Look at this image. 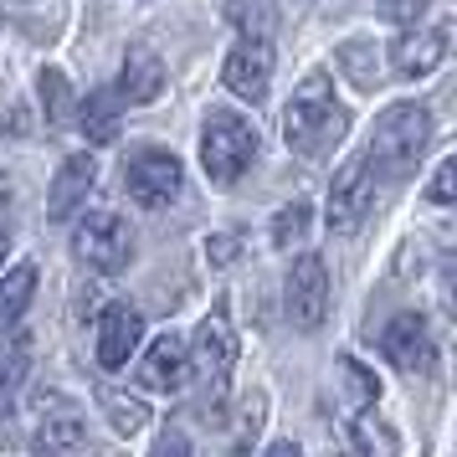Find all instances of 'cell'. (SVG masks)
<instances>
[{
  "instance_id": "cell-1",
  "label": "cell",
  "mask_w": 457,
  "mask_h": 457,
  "mask_svg": "<svg viewBox=\"0 0 457 457\" xmlns=\"http://www.w3.org/2000/svg\"><path fill=\"white\" fill-rule=\"evenodd\" d=\"M345 129H350V108L334 98V87L324 72H313L303 78V87L293 93L288 113H283V139H288L293 154H324L345 139Z\"/></svg>"
},
{
  "instance_id": "cell-2",
  "label": "cell",
  "mask_w": 457,
  "mask_h": 457,
  "mask_svg": "<svg viewBox=\"0 0 457 457\" xmlns=\"http://www.w3.org/2000/svg\"><path fill=\"white\" fill-rule=\"evenodd\" d=\"M432 139V113L421 104H391L380 119H375V134H370V160L380 175L391 180H406L421 160V149Z\"/></svg>"
},
{
  "instance_id": "cell-3",
  "label": "cell",
  "mask_w": 457,
  "mask_h": 457,
  "mask_svg": "<svg viewBox=\"0 0 457 457\" xmlns=\"http://www.w3.org/2000/svg\"><path fill=\"white\" fill-rule=\"evenodd\" d=\"M257 154V129L247 119H237L227 108H216L201 129V165H206V180L211 186H237L242 170L252 165Z\"/></svg>"
},
{
  "instance_id": "cell-4",
  "label": "cell",
  "mask_w": 457,
  "mask_h": 457,
  "mask_svg": "<svg viewBox=\"0 0 457 457\" xmlns=\"http://www.w3.org/2000/svg\"><path fill=\"white\" fill-rule=\"evenodd\" d=\"M72 252L83 257L87 268L119 272L134 257V231H129V221L119 211H87L83 221L72 227Z\"/></svg>"
},
{
  "instance_id": "cell-5",
  "label": "cell",
  "mask_w": 457,
  "mask_h": 457,
  "mask_svg": "<svg viewBox=\"0 0 457 457\" xmlns=\"http://www.w3.org/2000/svg\"><path fill=\"white\" fill-rule=\"evenodd\" d=\"M124 186H129V195H134L139 206L160 211V206H170V201L180 195L186 170H180V160H175L170 149H139V154L129 160V170H124Z\"/></svg>"
},
{
  "instance_id": "cell-6",
  "label": "cell",
  "mask_w": 457,
  "mask_h": 457,
  "mask_svg": "<svg viewBox=\"0 0 457 457\" xmlns=\"http://www.w3.org/2000/svg\"><path fill=\"white\" fill-rule=\"evenodd\" d=\"M288 319L293 329L313 334L319 324H324V313H329V268H324V257L319 252H303L298 262H293L288 272Z\"/></svg>"
},
{
  "instance_id": "cell-7",
  "label": "cell",
  "mask_w": 457,
  "mask_h": 457,
  "mask_svg": "<svg viewBox=\"0 0 457 457\" xmlns=\"http://www.w3.org/2000/svg\"><path fill=\"white\" fill-rule=\"evenodd\" d=\"M375 206V175H370V160L360 154V160H345L339 175H334L329 186V211H324V221L329 231H354Z\"/></svg>"
},
{
  "instance_id": "cell-8",
  "label": "cell",
  "mask_w": 457,
  "mask_h": 457,
  "mask_svg": "<svg viewBox=\"0 0 457 457\" xmlns=\"http://www.w3.org/2000/svg\"><path fill=\"white\" fill-rule=\"evenodd\" d=\"M380 350L391 360L395 370L406 375H432L436 370V345L432 334H427V319L421 313H395L386 334H380Z\"/></svg>"
},
{
  "instance_id": "cell-9",
  "label": "cell",
  "mask_w": 457,
  "mask_h": 457,
  "mask_svg": "<svg viewBox=\"0 0 457 457\" xmlns=\"http://www.w3.org/2000/svg\"><path fill=\"white\" fill-rule=\"evenodd\" d=\"M272 83V46L268 37H242V46H231L227 67H221V87H231L237 98L262 104Z\"/></svg>"
},
{
  "instance_id": "cell-10",
  "label": "cell",
  "mask_w": 457,
  "mask_h": 457,
  "mask_svg": "<svg viewBox=\"0 0 457 457\" xmlns=\"http://www.w3.org/2000/svg\"><path fill=\"white\" fill-rule=\"evenodd\" d=\"M190 360L201 365V375H206L216 391L227 386V370L237 365V334H231L227 309H211L206 319H201V329H195V345H190Z\"/></svg>"
},
{
  "instance_id": "cell-11",
  "label": "cell",
  "mask_w": 457,
  "mask_h": 457,
  "mask_svg": "<svg viewBox=\"0 0 457 457\" xmlns=\"http://www.w3.org/2000/svg\"><path fill=\"white\" fill-rule=\"evenodd\" d=\"M190 380V350L180 334H160L154 345H149V354L139 360V386L145 391H160V395H175L186 391Z\"/></svg>"
},
{
  "instance_id": "cell-12",
  "label": "cell",
  "mask_w": 457,
  "mask_h": 457,
  "mask_svg": "<svg viewBox=\"0 0 457 457\" xmlns=\"http://www.w3.org/2000/svg\"><path fill=\"white\" fill-rule=\"evenodd\" d=\"M447 37H453V26H427V31H401L391 46V67L401 78H427L436 67L447 62Z\"/></svg>"
},
{
  "instance_id": "cell-13",
  "label": "cell",
  "mask_w": 457,
  "mask_h": 457,
  "mask_svg": "<svg viewBox=\"0 0 457 457\" xmlns=\"http://www.w3.org/2000/svg\"><path fill=\"white\" fill-rule=\"evenodd\" d=\"M139 339H145V313L129 309V303H113V309L98 319V365H104V370L129 365V354L139 350Z\"/></svg>"
},
{
  "instance_id": "cell-14",
  "label": "cell",
  "mask_w": 457,
  "mask_h": 457,
  "mask_svg": "<svg viewBox=\"0 0 457 457\" xmlns=\"http://www.w3.org/2000/svg\"><path fill=\"white\" fill-rule=\"evenodd\" d=\"M93 186H98V165H93V154H72V160H62L57 180H52V195H46V216H52V221H72V216L87 206V190Z\"/></svg>"
},
{
  "instance_id": "cell-15",
  "label": "cell",
  "mask_w": 457,
  "mask_h": 457,
  "mask_svg": "<svg viewBox=\"0 0 457 457\" xmlns=\"http://www.w3.org/2000/svg\"><path fill=\"white\" fill-rule=\"evenodd\" d=\"M165 93V62L154 46H129L124 72H119V98L124 104H154Z\"/></svg>"
},
{
  "instance_id": "cell-16",
  "label": "cell",
  "mask_w": 457,
  "mask_h": 457,
  "mask_svg": "<svg viewBox=\"0 0 457 457\" xmlns=\"http://www.w3.org/2000/svg\"><path fill=\"white\" fill-rule=\"evenodd\" d=\"M26 370H31V334L11 324L5 339H0V406H11V395L21 391Z\"/></svg>"
},
{
  "instance_id": "cell-17",
  "label": "cell",
  "mask_w": 457,
  "mask_h": 457,
  "mask_svg": "<svg viewBox=\"0 0 457 457\" xmlns=\"http://www.w3.org/2000/svg\"><path fill=\"white\" fill-rule=\"evenodd\" d=\"M31 293H37V268H31V262L5 272V283H0V329H11V324L21 319L26 303H31Z\"/></svg>"
},
{
  "instance_id": "cell-18",
  "label": "cell",
  "mask_w": 457,
  "mask_h": 457,
  "mask_svg": "<svg viewBox=\"0 0 457 457\" xmlns=\"http://www.w3.org/2000/svg\"><path fill=\"white\" fill-rule=\"evenodd\" d=\"M83 134L93 145H113L119 139V104L108 93H87L83 98Z\"/></svg>"
},
{
  "instance_id": "cell-19",
  "label": "cell",
  "mask_w": 457,
  "mask_h": 457,
  "mask_svg": "<svg viewBox=\"0 0 457 457\" xmlns=\"http://www.w3.org/2000/svg\"><path fill=\"white\" fill-rule=\"evenodd\" d=\"M227 16L247 37H272L278 21H283V11H278V0H227Z\"/></svg>"
},
{
  "instance_id": "cell-20",
  "label": "cell",
  "mask_w": 457,
  "mask_h": 457,
  "mask_svg": "<svg viewBox=\"0 0 457 457\" xmlns=\"http://www.w3.org/2000/svg\"><path fill=\"white\" fill-rule=\"evenodd\" d=\"M83 442H87V427L78 416H52V421L37 427V447L42 453H78Z\"/></svg>"
},
{
  "instance_id": "cell-21",
  "label": "cell",
  "mask_w": 457,
  "mask_h": 457,
  "mask_svg": "<svg viewBox=\"0 0 457 457\" xmlns=\"http://www.w3.org/2000/svg\"><path fill=\"white\" fill-rule=\"evenodd\" d=\"M98 401H104V411H108V421H113V432H139L149 421V411H145V401H134V395H119V391H98Z\"/></svg>"
},
{
  "instance_id": "cell-22",
  "label": "cell",
  "mask_w": 457,
  "mask_h": 457,
  "mask_svg": "<svg viewBox=\"0 0 457 457\" xmlns=\"http://www.w3.org/2000/svg\"><path fill=\"white\" fill-rule=\"evenodd\" d=\"M42 104H46V124H67V113H72V87L57 67H46L42 72Z\"/></svg>"
},
{
  "instance_id": "cell-23",
  "label": "cell",
  "mask_w": 457,
  "mask_h": 457,
  "mask_svg": "<svg viewBox=\"0 0 457 457\" xmlns=\"http://www.w3.org/2000/svg\"><path fill=\"white\" fill-rule=\"evenodd\" d=\"M303 231H309V201H293V206L278 211V221H272V242L288 252L293 242H303Z\"/></svg>"
},
{
  "instance_id": "cell-24",
  "label": "cell",
  "mask_w": 457,
  "mask_h": 457,
  "mask_svg": "<svg viewBox=\"0 0 457 457\" xmlns=\"http://www.w3.org/2000/svg\"><path fill=\"white\" fill-rule=\"evenodd\" d=\"M350 436H354V447H365V453H395V436L386 432V427H375V416H354V427H350Z\"/></svg>"
},
{
  "instance_id": "cell-25",
  "label": "cell",
  "mask_w": 457,
  "mask_h": 457,
  "mask_svg": "<svg viewBox=\"0 0 457 457\" xmlns=\"http://www.w3.org/2000/svg\"><path fill=\"white\" fill-rule=\"evenodd\" d=\"M453 195H457V160H442L432 175V186H427V201L432 206H453Z\"/></svg>"
},
{
  "instance_id": "cell-26",
  "label": "cell",
  "mask_w": 457,
  "mask_h": 457,
  "mask_svg": "<svg viewBox=\"0 0 457 457\" xmlns=\"http://www.w3.org/2000/svg\"><path fill=\"white\" fill-rule=\"evenodd\" d=\"M345 375H350V391L360 395V401H375V395H380V380H375L360 360H345Z\"/></svg>"
},
{
  "instance_id": "cell-27",
  "label": "cell",
  "mask_w": 457,
  "mask_h": 457,
  "mask_svg": "<svg viewBox=\"0 0 457 457\" xmlns=\"http://www.w3.org/2000/svg\"><path fill=\"white\" fill-rule=\"evenodd\" d=\"M380 11H386L391 21L411 26V21H421V11H427V0H380Z\"/></svg>"
},
{
  "instance_id": "cell-28",
  "label": "cell",
  "mask_w": 457,
  "mask_h": 457,
  "mask_svg": "<svg viewBox=\"0 0 457 457\" xmlns=\"http://www.w3.org/2000/svg\"><path fill=\"white\" fill-rule=\"evenodd\" d=\"M206 252H211V262H221V268H227L231 257H237V237H216Z\"/></svg>"
},
{
  "instance_id": "cell-29",
  "label": "cell",
  "mask_w": 457,
  "mask_h": 457,
  "mask_svg": "<svg viewBox=\"0 0 457 457\" xmlns=\"http://www.w3.org/2000/svg\"><path fill=\"white\" fill-rule=\"evenodd\" d=\"M5 252H11V237H5V227H0V268H5Z\"/></svg>"
}]
</instances>
